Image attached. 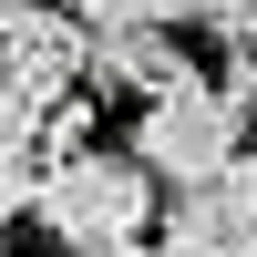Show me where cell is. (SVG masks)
<instances>
[{
	"label": "cell",
	"instance_id": "obj_1",
	"mask_svg": "<svg viewBox=\"0 0 257 257\" xmlns=\"http://www.w3.org/2000/svg\"><path fill=\"white\" fill-rule=\"evenodd\" d=\"M31 226L62 257H134L144 226H165V196H155V175H144L134 155H103V144H93V155H72V165L41 175Z\"/></svg>",
	"mask_w": 257,
	"mask_h": 257
},
{
	"label": "cell",
	"instance_id": "obj_2",
	"mask_svg": "<svg viewBox=\"0 0 257 257\" xmlns=\"http://www.w3.org/2000/svg\"><path fill=\"white\" fill-rule=\"evenodd\" d=\"M123 155L144 165L155 185H206V175H226V165L247 155V103L226 93V82H175V93H155V103H134V144Z\"/></svg>",
	"mask_w": 257,
	"mask_h": 257
},
{
	"label": "cell",
	"instance_id": "obj_3",
	"mask_svg": "<svg viewBox=\"0 0 257 257\" xmlns=\"http://www.w3.org/2000/svg\"><path fill=\"white\" fill-rule=\"evenodd\" d=\"M0 72L52 113L72 103V82H93V31L82 11H52V0H0Z\"/></svg>",
	"mask_w": 257,
	"mask_h": 257
},
{
	"label": "cell",
	"instance_id": "obj_4",
	"mask_svg": "<svg viewBox=\"0 0 257 257\" xmlns=\"http://www.w3.org/2000/svg\"><path fill=\"white\" fill-rule=\"evenodd\" d=\"M226 237H257V155H237L226 175L165 196V226H155V257H206Z\"/></svg>",
	"mask_w": 257,
	"mask_h": 257
},
{
	"label": "cell",
	"instance_id": "obj_5",
	"mask_svg": "<svg viewBox=\"0 0 257 257\" xmlns=\"http://www.w3.org/2000/svg\"><path fill=\"white\" fill-rule=\"evenodd\" d=\"M93 31V93H175V82H196V52H185L175 31H144V21H82Z\"/></svg>",
	"mask_w": 257,
	"mask_h": 257
},
{
	"label": "cell",
	"instance_id": "obj_6",
	"mask_svg": "<svg viewBox=\"0 0 257 257\" xmlns=\"http://www.w3.org/2000/svg\"><path fill=\"white\" fill-rule=\"evenodd\" d=\"M21 155H41V103L0 72V165H21Z\"/></svg>",
	"mask_w": 257,
	"mask_h": 257
},
{
	"label": "cell",
	"instance_id": "obj_7",
	"mask_svg": "<svg viewBox=\"0 0 257 257\" xmlns=\"http://www.w3.org/2000/svg\"><path fill=\"white\" fill-rule=\"evenodd\" d=\"M72 155H93V103H52L41 113V165H72Z\"/></svg>",
	"mask_w": 257,
	"mask_h": 257
},
{
	"label": "cell",
	"instance_id": "obj_8",
	"mask_svg": "<svg viewBox=\"0 0 257 257\" xmlns=\"http://www.w3.org/2000/svg\"><path fill=\"white\" fill-rule=\"evenodd\" d=\"M206 31L226 41V62H257V0H206Z\"/></svg>",
	"mask_w": 257,
	"mask_h": 257
},
{
	"label": "cell",
	"instance_id": "obj_9",
	"mask_svg": "<svg viewBox=\"0 0 257 257\" xmlns=\"http://www.w3.org/2000/svg\"><path fill=\"white\" fill-rule=\"evenodd\" d=\"M206 257H257V237H226V247H206Z\"/></svg>",
	"mask_w": 257,
	"mask_h": 257
},
{
	"label": "cell",
	"instance_id": "obj_10",
	"mask_svg": "<svg viewBox=\"0 0 257 257\" xmlns=\"http://www.w3.org/2000/svg\"><path fill=\"white\" fill-rule=\"evenodd\" d=\"M11 216H21V206H11V185H0V237H11Z\"/></svg>",
	"mask_w": 257,
	"mask_h": 257
},
{
	"label": "cell",
	"instance_id": "obj_11",
	"mask_svg": "<svg viewBox=\"0 0 257 257\" xmlns=\"http://www.w3.org/2000/svg\"><path fill=\"white\" fill-rule=\"evenodd\" d=\"M52 11H93V0H52Z\"/></svg>",
	"mask_w": 257,
	"mask_h": 257
},
{
	"label": "cell",
	"instance_id": "obj_12",
	"mask_svg": "<svg viewBox=\"0 0 257 257\" xmlns=\"http://www.w3.org/2000/svg\"><path fill=\"white\" fill-rule=\"evenodd\" d=\"M134 257H155V247H134Z\"/></svg>",
	"mask_w": 257,
	"mask_h": 257
}]
</instances>
